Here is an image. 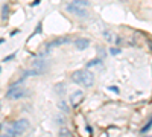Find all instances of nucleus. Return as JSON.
<instances>
[{
	"mask_svg": "<svg viewBox=\"0 0 152 137\" xmlns=\"http://www.w3.org/2000/svg\"><path fill=\"white\" fill-rule=\"evenodd\" d=\"M72 81L81 87L90 89V87L94 85V75L87 69H79V70H75L72 73Z\"/></svg>",
	"mask_w": 152,
	"mask_h": 137,
	"instance_id": "nucleus-1",
	"label": "nucleus"
},
{
	"mask_svg": "<svg viewBox=\"0 0 152 137\" xmlns=\"http://www.w3.org/2000/svg\"><path fill=\"white\" fill-rule=\"evenodd\" d=\"M28 95H29L28 89H24V87H14V85H12L6 93V96L9 99H21V97L28 96Z\"/></svg>",
	"mask_w": 152,
	"mask_h": 137,
	"instance_id": "nucleus-2",
	"label": "nucleus"
},
{
	"mask_svg": "<svg viewBox=\"0 0 152 137\" xmlns=\"http://www.w3.org/2000/svg\"><path fill=\"white\" fill-rule=\"evenodd\" d=\"M67 12H70V14L76 15V17H81V18H87L88 17V11L87 8H82V6H78V5H75V3H69L66 6Z\"/></svg>",
	"mask_w": 152,
	"mask_h": 137,
	"instance_id": "nucleus-3",
	"label": "nucleus"
},
{
	"mask_svg": "<svg viewBox=\"0 0 152 137\" xmlns=\"http://www.w3.org/2000/svg\"><path fill=\"white\" fill-rule=\"evenodd\" d=\"M28 128H29V120H26V119H20V120H17L14 125H12V128H11V133L12 134H23L24 131H28Z\"/></svg>",
	"mask_w": 152,
	"mask_h": 137,
	"instance_id": "nucleus-4",
	"label": "nucleus"
},
{
	"mask_svg": "<svg viewBox=\"0 0 152 137\" xmlns=\"http://www.w3.org/2000/svg\"><path fill=\"white\" fill-rule=\"evenodd\" d=\"M82 99H84V92L78 90V92H73V93H72V96H70V102H72L73 107H76V105H79V104L82 102Z\"/></svg>",
	"mask_w": 152,
	"mask_h": 137,
	"instance_id": "nucleus-5",
	"label": "nucleus"
},
{
	"mask_svg": "<svg viewBox=\"0 0 152 137\" xmlns=\"http://www.w3.org/2000/svg\"><path fill=\"white\" fill-rule=\"evenodd\" d=\"M88 46H90V40L88 38H78L75 41V47L78 49V51H85Z\"/></svg>",
	"mask_w": 152,
	"mask_h": 137,
	"instance_id": "nucleus-6",
	"label": "nucleus"
},
{
	"mask_svg": "<svg viewBox=\"0 0 152 137\" xmlns=\"http://www.w3.org/2000/svg\"><path fill=\"white\" fill-rule=\"evenodd\" d=\"M66 43H67V38H58V40H55V41H52V43H49V44H47V49H50V47H56V46L66 44Z\"/></svg>",
	"mask_w": 152,
	"mask_h": 137,
	"instance_id": "nucleus-7",
	"label": "nucleus"
},
{
	"mask_svg": "<svg viewBox=\"0 0 152 137\" xmlns=\"http://www.w3.org/2000/svg\"><path fill=\"white\" fill-rule=\"evenodd\" d=\"M104 38H105L107 41H114V40L117 38V37L114 35L111 31H107V29H105V31H104Z\"/></svg>",
	"mask_w": 152,
	"mask_h": 137,
	"instance_id": "nucleus-8",
	"label": "nucleus"
},
{
	"mask_svg": "<svg viewBox=\"0 0 152 137\" xmlns=\"http://www.w3.org/2000/svg\"><path fill=\"white\" fill-rule=\"evenodd\" d=\"M72 3L78 5V6H82V8H87V6H90V3H88V0H73Z\"/></svg>",
	"mask_w": 152,
	"mask_h": 137,
	"instance_id": "nucleus-9",
	"label": "nucleus"
},
{
	"mask_svg": "<svg viewBox=\"0 0 152 137\" xmlns=\"http://www.w3.org/2000/svg\"><path fill=\"white\" fill-rule=\"evenodd\" d=\"M8 12H9V8H8V5H5L3 9H2V18H3V20L8 18Z\"/></svg>",
	"mask_w": 152,
	"mask_h": 137,
	"instance_id": "nucleus-10",
	"label": "nucleus"
},
{
	"mask_svg": "<svg viewBox=\"0 0 152 137\" xmlns=\"http://www.w3.org/2000/svg\"><path fill=\"white\" fill-rule=\"evenodd\" d=\"M96 64H97V66L100 64V59H91V61H90V63H88V64H87V67H94Z\"/></svg>",
	"mask_w": 152,
	"mask_h": 137,
	"instance_id": "nucleus-11",
	"label": "nucleus"
},
{
	"mask_svg": "<svg viewBox=\"0 0 152 137\" xmlns=\"http://www.w3.org/2000/svg\"><path fill=\"white\" fill-rule=\"evenodd\" d=\"M58 107H59V108H61L62 111H66V113H67V111H69V107L66 105V102H64V101H61V102L58 104Z\"/></svg>",
	"mask_w": 152,
	"mask_h": 137,
	"instance_id": "nucleus-12",
	"label": "nucleus"
},
{
	"mask_svg": "<svg viewBox=\"0 0 152 137\" xmlns=\"http://www.w3.org/2000/svg\"><path fill=\"white\" fill-rule=\"evenodd\" d=\"M110 52H111V55H117V53H120L119 49H110Z\"/></svg>",
	"mask_w": 152,
	"mask_h": 137,
	"instance_id": "nucleus-13",
	"label": "nucleus"
},
{
	"mask_svg": "<svg viewBox=\"0 0 152 137\" xmlns=\"http://www.w3.org/2000/svg\"><path fill=\"white\" fill-rule=\"evenodd\" d=\"M110 90H113L114 93H119V90H117V87H111V89Z\"/></svg>",
	"mask_w": 152,
	"mask_h": 137,
	"instance_id": "nucleus-14",
	"label": "nucleus"
},
{
	"mask_svg": "<svg viewBox=\"0 0 152 137\" xmlns=\"http://www.w3.org/2000/svg\"><path fill=\"white\" fill-rule=\"evenodd\" d=\"M0 137H15V134H12V136L11 134H6V136H0Z\"/></svg>",
	"mask_w": 152,
	"mask_h": 137,
	"instance_id": "nucleus-15",
	"label": "nucleus"
},
{
	"mask_svg": "<svg viewBox=\"0 0 152 137\" xmlns=\"http://www.w3.org/2000/svg\"><path fill=\"white\" fill-rule=\"evenodd\" d=\"M119 2H120V3H126V2H128V0H119Z\"/></svg>",
	"mask_w": 152,
	"mask_h": 137,
	"instance_id": "nucleus-16",
	"label": "nucleus"
},
{
	"mask_svg": "<svg viewBox=\"0 0 152 137\" xmlns=\"http://www.w3.org/2000/svg\"><path fill=\"white\" fill-rule=\"evenodd\" d=\"M146 137H149V136H146Z\"/></svg>",
	"mask_w": 152,
	"mask_h": 137,
	"instance_id": "nucleus-17",
	"label": "nucleus"
}]
</instances>
